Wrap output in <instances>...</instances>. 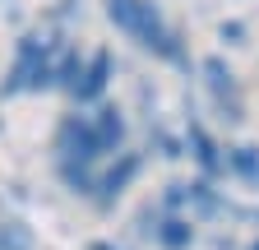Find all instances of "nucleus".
Listing matches in <instances>:
<instances>
[{
    "label": "nucleus",
    "instance_id": "nucleus-11",
    "mask_svg": "<svg viewBox=\"0 0 259 250\" xmlns=\"http://www.w3.org/2000/svg\"><path fill=\"white\" fill-rule=\"evenodd\" d=\"M0 250H32V236L23 223H14V218H0Z\"/></svg>",
    "mask_w": 259,
    "mask_h": 250
},
{
    "label": "nucleus",
    "instance_id": "nucleus-10",
    "mask_svg": "<svg viewBox=\"0 0 259 250\" xmlns=\"http://www.w3.org/2000/svg\"><path fill=\"white\" fill-rule=\"evenodd\" d=\"M93 125H97V135H102V144H107L111 153L125 144V120H120V111H116V107L97 102V111H93Z\"/></svg>",
    "mask_w": 259,
    "mask_h": 250
},
{
    "label": "nucleus",
    "instance_id": "nucleus-6",
    "mask_svg": "<svg viewBox=\"0 0 259 250\" xmlns=\"http://www.w3.org/2000/svg\"><path fill=\"white\" fill-rule=\"evenodd\" d=\"M139 167H144L139 153H116V162H111L102 176H97V195H93V204H97V209H111V204L125 195V185L139 176Z\"/></svg>",
    "mask_w": 259,
    "mask_h": 250
},
{
    "label": "nucleus",
    "instance_id": "nucleus-13",
    "mask_svg": "<svg viewBox=\"0 0 259 250\" xmlns=\"http://www.w3.org/2000/svg\"><path fill=\"white\" fill-rule=\"evenodd\" d=\"M88 250H116V245H107V241H93V245H88Z\"/></svg>",
    "mask_w": 259,
    "mask_h": 250
},
{
    "label": "nucleus",
    "instance_id": "nucleus-14",
    "mask_svg": "<svg viewBox=\"0 0 259 250\" xmlns=\"http://www.w3.org/2000/svg\"><path fill=\"white\" fill-rule=\"evenodd\" d=\"M250 250H259V241H254V245H250Z\"/></svg>",
    "mask_w": 259,
    "mask_h": 250
},
{
    "label": "nucleus",
    "instance_id": "nucleus-9",
    "mask_svg": "<svg viewBox=\"0 0 259 250\" xmlns=\"http://www.w3.org/2000/svg\"><path fill=\"white\" fill-rule=\"evenodd\" d=\"M227 172L241 176L245 185H259V148H254V144H236V148H227Z\"/></svg>",
    "mask_w": 259,
    "mask_h": 250
},
{
    "label": "nucleus",
    "instance_id": "nucleus-1",
    "mask_svg": "<svg viewBox=\"0 0 259 250\" xmlns=\"http://www.w3.org/2000/svg\"><path fill=\"white\" fill-rule=\"evenodd\" d=\"M107 19L130 42H139L148 56L167 60V65H176V70H190V51H185L181 33L157 14L153 0H107Z\"/></svg>",
    "mask_w": 259,
    "mask_h": 250
},
{
    "label": "nucleus",
    "instance_id": "nucleus-7",
    "mask_svg": "<svg viewBox=\"0 0 259 250\" xmlns=\"http://www.w3.org/2000/svg\"><path fill=\"white\" fill-rule=\"evenodd\" d=\"M185 148H190V158L199 162V172H204L208 181L227 172V153H222V148L213 144V135L204 130L199 120H190V125H185Z\"/></svg>",
    "mask_w": 259,
    "mask_h": 250
},
{
    "label": "nucleus",
    "instance_id": "nucleus-3",
    "mask_svg": "<svg viewBox=\"0 0 259 250\" xmlns=\"http://www.w3.org/2000/svg\"><path fill=\"white\" fill-rule=\"evenodd\" d=\"M102 153H111L102 144V135H97L93 116H65L56 125V162H97Z\"/></svg>",
    "mask_w": 259,
    "mask_h": 250
},
{
    "label": "nucleus",
    "instance_id": "nucleus-5",
    "mask_svg": "<svg viewBox=\"0 0 259 250\" xmlns=\"http://www.w3.org/2000/svg\"><path fill=\"white\" fill-rule=\"evenodd\" d=\"M111 74H116V60H111V51H93V56H88V65H83V70H79V79H74V88H70V98H74L79 107L102 102V93H107Z\"/></svg>",
    "mask_w": 259,
    "mask_h": 250
},
{
    "label": "nucleus",
    "instance_id": "nucleus-12",
    "mask_svg": "<svg viewBox=\"0 0 259 250\" xmlns=\"http://www.w3.org/2000/svg\"><path fill=\"white\" fill-rule=\"evenodd\" d=\"M241 37H245L241 23H222V42H241Z\"/></svg>",
    "mask_w": 259,
    "mask_h": 250
},
{
    "label": "nucleus",
    "instance_id": "nucleus-4",
    "mask_svg": "<svg viewBox=\"0 0 259 250\" xmlns=\"http://www.w3.org/2000/svg\"><path fill=\"white\" fill-rule=\"evenodd\" d=\"M199 74H204V84H208V98H213V107H218L227 120H245V93H241L236 74L222 65V56L199 60Z\"/></svg>",
    "mask_w": 259,
    "mask_h": 250
},
{
    "label": "nucleus",
    "instance_id": "nucleus-8",
    "mask_svg": "<svg viewBox=\"0 0 259 250\" xmlns=\"http://www.w3.org/2000/svg\"><path fill=\"white\" fill-rule=\"evenodd\" d=\"M162 250H190L194 245V227L185 223V218H157L153 213V227H144Z\"/></svg>",
    "mask_w": 259,
    "mask_h": 250
},
{
    "label": "nucleus",
    "instance_id": "nucleus-2",
    "mask_svg": "<svg viewBox=\"0 0 259 250\" xmlns=\"http://www.w3.org/2000/svg\"><path fill=\"white\" fill-rule=\"evenodd\" d=\"M60 60H65V47L51 33H28L19 42V60L0 93H37V88L60 84Z\"/></svg>",
    "mask_w": 259,
    "mask_h": 250
}]
</instances>
